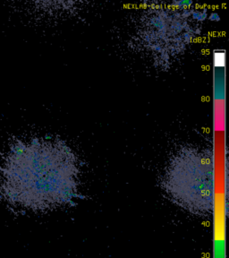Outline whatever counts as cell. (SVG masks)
Instances as JSON below:
<instances>
[{"instance_id": "cell-1", "label": "cell", "mask_w": 229, "mask_h": 258, "mask_svg": "<svg viewBox=\"0 0 229 258\" xmlns=\"http://www.w3.org/2000/svg\"><path fill=\"white\" fill-rule=\"evenodd\" d=\"M79 167L65 145L42 137L14 138L0 150V199L17 213H44L79 196Z\"/></svg>"}, {"instance_id": "cell-2", "label": "cell", "mask_w": 229, "mask_h": 258, "mask_svg": "<svg viewBox=\"0 0 229 258\" xmlns=\"http://www.w3.org/2000/svg\"><path fill=\"white\" fill-rule=\"evenodd\" d=\"M161 187L176 206L207 217L214 208V160L205 149L183 150L170 161Z\"/></svg>"}]
</instances>
